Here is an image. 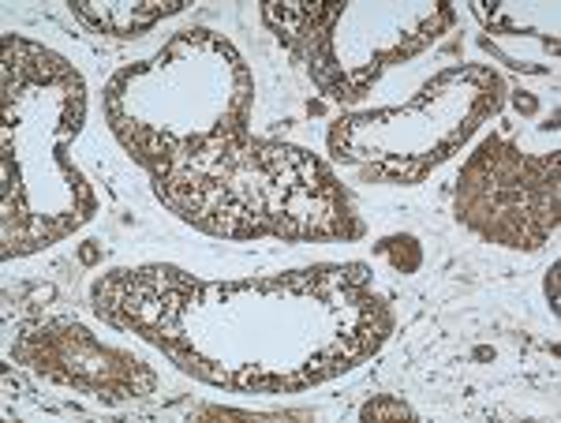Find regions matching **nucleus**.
<instances>
[{
    "label": "nucleus",
    "mask_w": 561,
    "mask_h": 423,
    "mask_svg": "<svg viewBox=\"0 0 561 423\" xmlns=\"http://www.w3.org/2000/svg\"><path fill=\"white\" fill-rule=\"evenodd\" d=\"M561 158H528L517 142L491 135L468 158L457 184V221L505 248H539L558 229Z\"/></svg>",
    "instance_id": "f257e3e1"
},
{
    "label": "nucleus",
    "mask_w": 561,
    "mask_h": 423,
    "mask_svg": "<svg viewBox=\"0 0 561 423\" xmlns=\"http://www.w3.org/2000/svg\"><path fill=\"white\" fill-rule=\"evenodd\" d=\"M12 353L15 359L31 364L34 371L49 375L53 382L79 386V390H90L94 398L105 401L147 398L153 386H158L150 367H142V359L105 348L79 322L68 319L45 322V327L23 334Z\"/></svg>",
    "instance_id": "f03ea898"
},
{
    "label": "nucleus",
    "mask_w": 561,
    "mask_h": 423,
    "mask_svg": "<svg viewBox=\"0 0 561 423\" xmlns=\"http://www.w3.org/2000/svg\"><path fill=\"white\" fill-rule=\"evenodd\" d=\"M184 0H142V4H94V0H71V12L83 20L90 31H108L113 38H139L153 23L176 15Z\"/></svg>",
    "instance_id": "7ed1b4c3"
},
{
    "label": "nucleus",
    "mask_w": 561,
    "mask_h": 423,
    "mask_svg": "<svg viewBox=\"0 0 561 423\" xmlns=\"http://www.w3.org/2000/svg\"><path fill=\"white\" fill-rule=\"evenodd\" d=\"M364 420H378V416H412V409L409 404H401V401H393V398H382V401H370L364 404V412H359Z\"/></svg>",
    "instance_id": "20e7f679"
}]
</instances>
